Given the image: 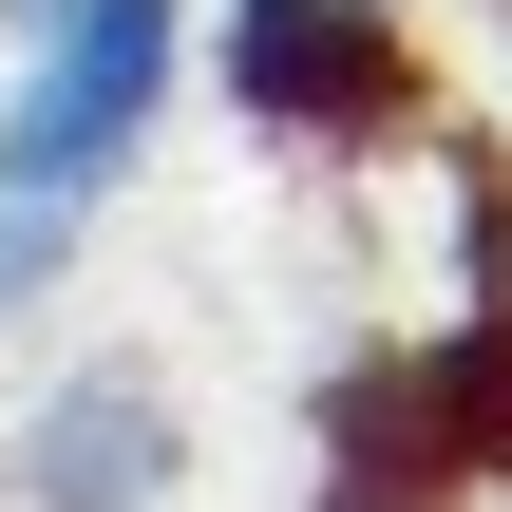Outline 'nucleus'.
<instances>
[{"label": "nucleus", "mask_w": 512, "mask_h": 512, "mask_svg": "<svg viewBox=\"0 0 512 512\" xmlns=\"http://www.w3.org/2000/svg\"><path fill=\"white\" fill-rule=\"evenodd\" d=\"M171 76H190V0H19L0 190L95 228V190H133V152L171 133Z\"/></svg>", "instance_id": "1"}, {"label": "nucleus", "mask_w": 512, "mask_h": 512, "mask_svg": "<svg viewBox=\"0 0 512 512\" xmlns=\"http://www.w3.org/2000/svg\"><path fill=\"white\" fill-rule=\"evenodd\" d=\"M209 76H228V114L285 133V152H380V133H418V38H399V0H228Z\"/></svg>", "instance_id": "2"}, {"label": "nucleus", "mask_w": 512, "mask_h": 512, "mask_svg": "<svg viewBox=\"0 0 512 512\" xmlns=\"http://www.w3.org/2000/svg\"><path fill=\"white\" fill-rule=\"evenodd\" d=\"M171 475H190V418H171L152 361H76V380H38L19 437H0V494H19V512H171Z\"/></svg>", "instance_id": "3"}, {"label": "nucleus", "mask_w": 512, "mask_h": 512, "mask_svg": "<svg viewBox=\"0 0 512 512\" xmlns=\"http://www.w3.org/2000/svg\"><path fill=\"white\" fill-rule=\"evenodd\" d=\"M76 247H95L76 209H19V190H0V342H19V323H38V304L76 285Z\"/></svg>", "instance_id": "4"}, {"label": "nucleus", "mask_w": 512, "mask_h": 512, "mask_svg": "<svg viewBox=\"0 0 512 512\" xmlns=\"http://www.w3.org/2000/svg\"><path fill=\"white\" fill-rule=\"evenodd\" d=\"M0 19H19V0H0Z\"/></svg>", "instance_id": "5"}]
</instances>
